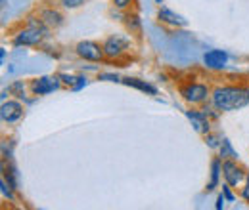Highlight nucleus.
Returning <instances> with one entry per match:
<instances>
[{
    "mask_svg": "<svg viewBox=\"0 0 249 210\" xmlns=\"http://www.w3.org/2000/svg\"><path fill=\"white\" fill-rule=\"evenodd\" d=\"M124 86H130V88H136V90L144 92V94H150V96H156L157 94V88L156 86H152V84H148L146 81H140V79H132V77H126L121 81Z\"/></svg>",
    "mask_w": 249,
    "mask_h": 210,
    "instance_id": "13",
    "label": "nucleus"
},
{
    "mask_svg": "<svg viewBox=\"0 0 249 210\" xmlns=\"http://www.w3.org/2000/svg\"><path fill=\"white\" fill-rule=\"evenodd\" d=\"M100 81H109V82H121L123 79H119L117 75H111V73H102V75H100Z\"/></svg>",
    "mask_w": 249,
    "mask_h": 210,
    "instance_id": "22",
    "label": "nucleus"
},
{
    "mask_svg": "<svg viewBox=\"0 0 249 210\" xmlns=\"http://www.w3.org/2000/svg\"><path fill=\"white\" fill-rule=\"evenodd\" d=\"M218 157H220V161H224V159H234V161H238V159H240V155L234 151V147H232V144H230L228 138H222V142H220V145H218Z\"/></svg>",
    "mask_w": 249,
    "mask_h": 210,
    "instance_id": "14",
    "label": "nucleus"
},
{
    "mask_svg": "<svg viewBox=\"0 0 249 210\" xmlns=\"http://www.w3.org/2000/svg\"><path fill=\"white\" fill-rule=\"evenodd\" d=\"M203 63L207 69H224L228 63V54L224 50H209L203 56Z\"/></svg>",
    "mask_w": 249,
    "mask_h": 210,
    "instance_id": "10",
    "label": "nucleus"
},
{
    "mask_svg": "<svg viewBox=\"0 0 249 210\" xmlns=\"http://www.w3.org/2000/svg\"><path fill=\"white\" fill-rule=\"evenodd\" d=\"M220 172H222V161H220V157H218V159H215V161L211 162V181H209V185H207L209 191L215 189L218 185V176H220Z\"/></svg>",
    "mask_w": 249,
    "mask_h": 210,
    "instance_id": "15",
    "label": "nucleus"
},
{
    "mask_svg": "<svg viewBox=\"0 0 249 210\" xmlns=\"http://www.w3.org/2000/svg\"><path fill=\"white\" fill-rule=\"evenodd\" d=\"M128 46H130V38L123 36V34H111V36H107L102 42V48H104V54H106L107 60L121 58L124 52L128 50Z\"/></svg>",
    "mask_w": 249,
    "mask_h": 210,
    "instance_id": "4",
    "label": "nucleus"
},
{
    "mask_svg": "<svg viewBox=\"0 0 249 210\" xmlns=\"http://www.w3.org/2000/svg\"><path fill=\"white\" fill-rule=\"evenodd\" d=\"M157 17H159L161 23H167V25H171V27H186L188 25V21L182 17V16L175 14V12L169 10V8H159Z\"/></svg>",
    "mask_w": 249,
    "mask_h": 210,
    "instance_id": "11",
    "label": "nucleus"
},
{
    "mask_svg": "<svg viewBox=\"0 0 249 210\" xmlns=\"http://www.w3.org/2000/svg\"><path fill=\"white\" fill-rule=\"evenodd\" d=\"M0 191H2V197L4 199H10V201H14V187L8 183V181L4 180H0Z\"/></svg>",
    "mask_w": 249,
    "mask_h": 210,
    "instance_id": "17",
    "label": "nucleus"
},
{
    "mask_svg": "<svg viewBox=\"0 0 249 210\" xmlns=\"http://www.w3.org/2000/svg\"><path fill=\"white\" fill-rule=\"evenodd\" d=\"M186 117L188 120L192 122V126H194V130L197 132V134H209L211 132V120H209V117L199 109V111H186Z\"/></svg>",
    "mask_w": 249,
    "mask_h": 210,
    "instance_id": "9",
    "label": "nucleus"
},
{
    "mask_svg": "<svg viewBox=\"0 0 249 210\" xmlns=\"http://www.w3.org/2000/svg\"><path fill=\"white\" fill-rule=\"evenodd\" d=\"M38 19L48 27V29H56V27H60L63 23V16L58 12V10H54V8H44V10H40L38 12Z\"/></svg>",
    "mask_w": 249,
    "mask_h": 210,
    "instance_id": "12",
    "label": "nucleus"
},
{
    "mask_svg": "<svg viewBox=\"0 0 249 210\" xmlns=\"http://www.w3.org/2000/svg\"><path fill=\"white\" fill-rule=\"evenodd\" d=\"M211 105L222 113L240 111L249 105V86L246 84L217 86L215 90H211Z\"/></svg>",
    "mask_w": 249,
    "mask_h": 210,
    "instance_id": "1",
    "label": "nucleus"
},
{
    "mask_svg": "<svg viewBox=\"0 0 249 210\" xmlns=\"http://www.w3.org/2000/svg\"><path fill=\"white\" fill-rule=\"evenodd\" d=\"M222 195L226 197V201H234V193L230 191V185H228V183L222 185Z\"/></svg>",
    "mask_w": 249,
    "mask_h": 210,
    "instance_id": "23",
    "label": "nucleus"
},
{
    "mask_svg": "<svg viewBox=\"0 0 249 210\" xmlns=\"http://www.w3.org/2000/svg\"><path fill=\"white\" fill-rule=\"evenodd\" d=\"M75 52H77L79 58H83L85 61H94V63H100V61L106 58L102 44H98L94 40H81L75 46Z\"/></svg>",
    "mask_w": 249,
    "mask_h": 210,
    "instance_id": "5",
    "label": "nucleus"
},
{
    "mask_svg": "<svg viewBox=\"0 0 249 210\" xmlns=\"http://www.w3.org/2000/svg\"><path fill=\"white\" fill-rule=\"evenodd\" d=\"M222 176H224V181L230 187H238L242 181L248 178V174L244 172V168L234 159H224L222 161Z\"/></svg>",
    "mask_w": 249,
    "mask_h": 210,
    "instance_id": "6",
    "label": "nucleus"
},
{
    "mask_svg": "<svg viewBox=\"0 0 249 210\" xmlns=\"http://www.w3.org/2000/svg\"><path fill=\"white\" fill-rule=\"evenodd\" d=\"M156 4H163V0H156Z\"/></svg>",
    "mask_w": 249,
    "mask_h": 210,
    "instance_id": "27",
    "label": "nucleus"
},
{
    "mask_svg": "<svg viewBox=\"0 0 249 210\" xmlns=\"http://www.w3.org/2000/svg\"><path fill=\"white\" fill-rule=\"evenodd\" d=\"M242 199L249 205V174H248V178H246V185H244V189H242Z\"/></svg>",
    "mask_w": 249,
    "mask_h": 210,
    "instance_id": "24",
    "label": "nucleus"
},
{
    "mask_svg": "<svg viewBox=\"0 0 249 210\" xmlns=\"http://www.w3.org/2000/svg\"><path fill=\"white\" fill-rule=\"evenodd\" d=\"M205 142H207V145H209L211 149H218V145H220L222 140H218V136L209 132V134H205Z\"/></svg>",
    "mask_w": 249,
    "mask_h": 210,
    "instance_id": "18",
    "label": "nucleus"
},
{
    "mask_svg": "<svg viewBox=\"0 0 249 210\" xmlns=\"http://www.w3.org/2000/svg\"><path fill=\"white\" fill-rule=\"evenodd\" d=\"M23 105L16 99H8V101H2V107H0V119L4 120L6 124H14L23 117Z\"/></svg>",
    "mask_w": 249,
    "mask_h": 210,
    "instance_id": "8",
    "label": "nucleus"
},
{
    "mask_svg": "<svg viewBox=\"0 0 249 210\" xmlns=\"http://www.w3.org/2000/svg\"><path fill=\"white\" fill-rule=\"evenodd\" d=\"M224 201H226V197L220 193V195L217 197V205H215V207H217V210H220L222 207H224Z\"/></svg>",
    "mask_w": 249,
    "mask_h": 210,
    "instance_id": "26",
    "label": "nucleus"
},
{
    "mask_svg": "<svg viewBox=\"0 0 249 210\" xmlns=\"http://www.w3.org/2000/svg\"><path fill=\"white\" fill-rule=\"evenodd\" d=\"M83 86H87V77H77V82L73 84V90H81Z\"/></svg>",
    "mask_w": 249,
    "mask_h": 210,
    "instance_id": "25",
    "label": "nucleus"
},
{
    "mask_svg": "<svg viewBox=\"0 0 249 210\" xmlns=\"http://www.w3.org/2000/svg\"><path fill=\"white\" fill-rule=\"evenodd\" d=\"M178 92L182 99L190 105H201L207 99H211V88L203 82H186L178 88Z\"/></svg>",
    "mask_w": 249,
    "mask_h": 210,
    "instance_id": "3",
    "label": "nucleus"
},
{
    "mask_svg": "<svg viewBox=\"0 0 249 210\" xmlns=\"http://www.w3.org/2000/svg\"><path fill=\"white\" fill-rule=\"evenodd\" d=\"M113 2V6L117 8V10H126V8H130V4L134 2V0H111Z\"/></svg>",
    "mask_w": 249,
    "mask_h": 210,
    "instance_id": "21",
    "label": "nucleus"
},
{
    "mask_svg": "<svg viewBox=\"0 0 249 210\" xmlns=\"http://www.w3.org/2000/svg\"><path fill=\"white\" fill-rule=\"evenodd\" d=\"M63 8H69V10H75V8H81L85 4V0H60Z\"/></svg>",
    "mask_w": 249,
    "mask_h": 210,
    "instance_id": "19",
    "label": "nucleus"
},
{
    "mask_svg": "<svg viewBox=\"0 0 249 210\" xmlns=\"http://www.w3.org/2000/svg\"><path fill=\"white\" fill-rule=\"evenodd\" d=\"M60 79H62L63 84H67V86H71L73 88V84L77 82V77H71V75H65V73H62V75H58Z\"/></svg>",
    "mask_w": 249,
    "mask_h": 210,
    "instance_id": "20",
    "label": "nucleus"
},
{
    "mask_svg": "<svg viewBox=\"0 0 249 210\" xmlns=\"http://www.w3.org/2000/svg\"><path fill=\"white\" fill-rule=\"evenodd\" d=\"M48 34V27L40 19H29V25L14 36V46H36Z\"/></svg>",
    "mask_w": 249,
    "mask_h": 210,
    "instance_id": "2",
    "label": "nucleus"
},
{
    "mask_svg": "<svg viewBox=\"0 0 249 210\" xmlns=\"http://www.w3.org/2000/svg\"><path fill=\"white\" fill-rule=\"evenodd\" d=\"M62 84L63 82L60 77H40L31 82V92L35 96H46L50 92H56Z\"/></svg>",
    "mask_w": 249,
    "mask_h": 210,
    "instance_id": "7",
    "label": "nucleus"
},
{
    "mask_svg": "<svg viewBox=\"0 0 249 210\" xmlns=\"http://www.w3.org/2000/svg\"><path fill=\"white\" fill-rule=\"evenodd\" d=\"M123 19H124L126 29L130 31V32H136V34L140 32V27H142V25H140V19H138V16H136V14H126Z\"/></svg>",
    "mask_w": 249,
    "mask_h": 210,
    "instance_id": "16",
    "label": "nucleus"
}]
</instances>
